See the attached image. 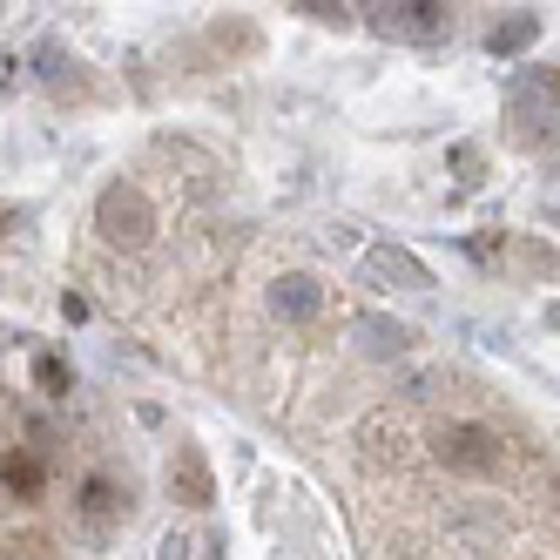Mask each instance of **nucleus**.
Wrapping results in <instances>:
<instances>
[{
    "label": "nucleus",
    "mask_w": 560,
    "mask_h": 560,
    "mask_svg": "<svg viewBox=\"0 0 560 560\" xmlns=\"http://www.w3.org/2000/svg\"><path fill=\"white\" fill-rule=\"evenodd\" d=\"M95 230L108 236V244H122V250H142L149 236H155V210H149V196H142L136 183L102 189V203H95Z\"/></svg>",
    "instance_id": "f257e3e1"
},
{
    "label": "nucleus",
    "mask_w": 560,
    "mask_h": 560,
    "mask_svg": "<svg viewBox=\"0 0 560 560\" xmlns=\"http://www.w3.org/2000/svg\"><path fill=\"white\" fill-rule=\"evenodd\" d=\"M432 459L479 479V472H493V466H500V439H493L487 425H472V419H453V425H439V432H432Z\"/></svg>",
    "instance_id": "f03ea898"
},
{
    "label": "nucleus",
    "mask_w": 560,
    "mask_h": 560,
    "mask_svg": "<svg viewBox=\"0 0 560 560\" xmlns=\"http://www.w3.org/2000/svg\"><path fill=\"white\" fill-rule=\"evenodd\" d=\"M446 27L453 14L439 0H385V8H372V34H385V42H439Z\"/></svg>",
    "instance_id": "7ed1b4c3"
},
{
    "label": "nucleus",
    "mask_w": 560,
    "mask_h": 560,
    "mask_svg": "<svg viewBox=\"0 0 560 560\" xmlns=\"http://www.w3.org/2000/svg\"><path fill=\"white\" fill-rule=\"evenodd\" d=\"M365 277H372L378 291H425V284H432L425 264H419V257H406V250H392V244L365 250Z\"/></svg>",
    "instance_id": "20e7f679"
},
{
    "label": "nucleus",
    "mask_w": 560,
    "mask_h": 560,
    "mask_svg": "<svg viewBox=\"0 0 560 560\" xmlns=\"http://www.w3.org/2000/svg\"><path fill=\"white\" fill-rule=\"evenodd\" d=\"M170 493L183 506H210L217 500V479H210V466H203V453H196V446H176V459H170Z\"/></svg>",
    "instance_id": "39448f33"
},
{
    "label": "nucleus",
    "mask_w": 560,
    "mask_h": 560,
    "mask_svg": "<svg viewBox=\"0 0 560 560\" xmlns=\"http://www.w3.org/2000/svg\"><path fill=\"white\" fill-rule=\"evenodd\" d=\"M74 520H82L89 534H108L115 520H122V493H115L108 479H82V500H74Z\"/></svg>",
    "instance_id": "423d86ee"
},
{
    "label": "nucleus",
    "mask_w": 560,
    "mask_h": 560,
    "mask_svg": "<svg viewBox=\"0 0 560 560\" xmlns=\"http://www.w3.org/2000/svg\"><path fill=\"white\" fill-rule=\"evenodd\" d=\"M270 304L291 317V325H304V317H317V304H325V291L311 284V277H284V284L270 291Z\"/></svg>",
    "instance_id": "0eeeda50"
},
{
    "label": "nucleus",
    "mask_w": 560,
    "mask_h": 560,
    "mask_svg": "<svg viewBox=\"0 0 560 560\" xmlns=\"http://www.w3.org/2000/svg\"><path fill=\"white\" fill-rule=\"evenodd\" d=\"M163 560H223V547H217V534H203V527H183V534L163 540Z\"/></svg>",
    "instance_id": "6e6552de"
},
{
    "label": "nucleus",
    "mask_w": 560,
    "mask_h": 560,
    "mask_svg": "<svg viewBox=\"0 0 560 560\" xmlns=\"http://www.w3.org/2000/svg\"><path fill=\"white\" fill-rule=\"evenodd\" d=\"M8 493H14V500H34V493H42V459H34L27 446H8Z\"/></svg>",
    "instance_id": "1a4fd4ad"
},
{
    "label": "nucleus",
    "mask_w": 560,
    "mask_h": 560,
    "mask_svg": "<svg viewBox=\"0 0 560 560\" xmlns=\"http://www.w3.org/2000/svg\"><path fill=\"white\" fill-rule=\"evenodd\" d=\"M34 385H42L48 398H61V392L74 385V372H68V358H55V351H42V358H34Z\"/></svg>",
    "instance_id": "9d476101"
},
{
    "label": "nucleus",
    "mask_w": 560,
    "mask_h": 560,
    "mask_svg": "<svg viewBox=\"0 0 560 560\" xmlns=\"http://www.w3.org/2000/svg\"><path fill=\"white\" fill-rule=\"evenodd\" d=\"M527 42H534V21H527V14H520V21H506V27H493V34H487V48H493V55H520V48H527Z\"/></svg>",
    "instance_id": "9b49d317"
},
{
    "label": "nucleus",
    "mask_w": 560,
    "mask_h": 560,
    "mask_svg": "<svg viewBox=\"0 0 560 560\" xmlns=\"http://www.w3.org/2000/svg\"><path fill=\"white\" fill-rule=\"evenodd\" d=\"M8 560H48V553H42V540H34V534H21V540H8Z\"/></svg>",
    "instance_id": "f8f14e48"
},
{
    "label": "nucleus",
    "mask_w": 560,
    "mask_h": 560,
    "mask_svg": "<svg viewBox=\"0 0 560 560\" xmlns=\"http://www.w3.org/2000/svg\"><path fill=\"white\" fill-rule=\"evenodd\" d=\"M453 170H459V183H479V155L472 149H453Z\"/></svg>",
    "instance_id": "ddd939ff"
}]
</instances>
